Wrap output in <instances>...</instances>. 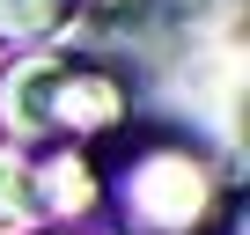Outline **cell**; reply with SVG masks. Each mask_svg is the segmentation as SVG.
Returning <instances> with one entry per match:
<instances>
[{
	"label": "cell",
	"instance_id": "cell-1",
	"mask_svg": "<svg viewBox=\"0 0 250 235\" xmlns=\"http://www.w3.org/2000/svg\"><path fill=\"white\" fill-rule=\"evenodd\" d=\"M133 125V74L81 52H30L0 66V140L96 147Z\"/></svg>",
	"mask_w": 250,
	"mask_h": 235
},
{
	"label": "cell",
	"instance_id": "cell-5",
	"mask_svg": "<svg viewBox=\"0 0 250 235\" xmlns=\"http://www.w3.org/2000/svg\"><path fill=\"white\" fill-rule=\"evenodd\" d=\"M0 220H30V147L0 140Z\"/></svg>",
	"mask_w": 250,
	"mask_h": 235
},
{
	"label": "cell",
	"instance_id": "cell-4",
	"mask_svg": "<svg viewBox=\"0 0 250 235\" xmlns=\"http://www.w3.org/2000/svg\"><path fill=\"white\" fill-rule=\"evenodd\" d=\"M74 22V0H0V52H30Z\"/></svg>",
	"mask_w": 250,
	"mask_h": 235
},
{
	"label": "cell",
	"instance_id": "cell-7",
	"mask_svg": "<svg viewBox=\"0 0 250 235\" xmlns=\"http://www.w3.org/2000/svg\"><path fill=\"white\" fill-rule=\"evenodd\" d=\"M37 235H81V228H37Z\"/></svg>",
	"mask_w": 250,
	"mask_h": 235
},
{
	"label": "cell",
	"instance_id": "cell-3",
	"mask_svg": "<svg viewBox=\"0 0 250 235\" xmlns=\"http://www.w3.org/2000/svg\"><path fill=\"white\" fill-rule=\"evenodd\" d=\"M103 213V162L96 147H30V220L81 228Z\"/></svg>",
	"mask_w": 250,
	"mask_h": 235
},
{
	"label": "cell",
	"instance_id": "cell-2",
	"mask_svg": "<svg viewBox=\"0 0 250 235\" xmlns=\"http://www.w3.org/2000/svg\"><path fill=\"white\" fill-rule=\"evenodd\" d=\"M103 206L125 235H206L221 213V169L177 133H140L118 147V162H103Z\"/></svg>",
	"mask_w": 250,
	"mask_h": 235
},
{
	"label": "cell",
	"instance_id": "cell-6",
	"mask_svg": "<svg viewBox=\"0 0 250 235\" xmlns=\"http://www.w3.org/2000/svg\"><path fill=\"white\" fill-rule=\"evenodd\" d=\"M74 8H96V15H110V8H133V0H74Z\"/></svg>",
	"mask_w": 250,
	"mask_h": 235
}]
</instances>
